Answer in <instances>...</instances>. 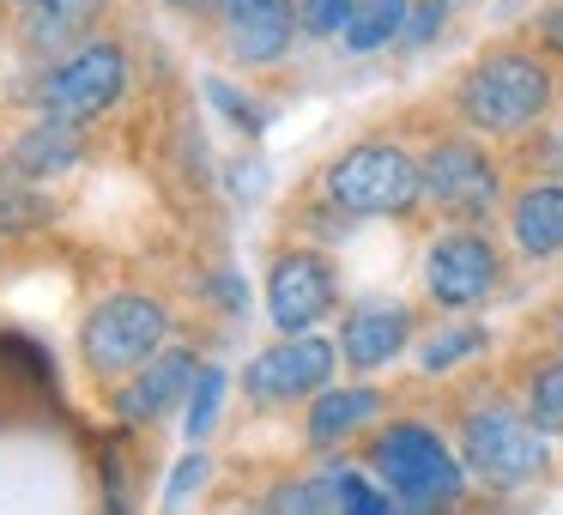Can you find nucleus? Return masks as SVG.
Masks as SVG:
<instances>
[{
  "mask_svg": "<svg viewBox=\"0 0 563 515\" xmlns=\"http://www.w3.org/2000/svg\"><path fill=\"white\" fill-rule=\"evenodd\" d=\"M442 425H449L454 449H461V461L485 503L545 491L563 467L558 461L563 442L533 425V413L509 388V376H478V370L454 376L449 394H442Z\"/></svg>",
  "mask_w": 563,
  "mask_h": 515,
  "instance_id": "nucleus-1",
  "label": "nucleus"
},
{
  "mask_svg": "<svg viewBox=\"0 0 563 515\" xmlns=\"http://www.w3.org/2000/svg\"><path fill=\"white\" fill-rule=\"evenodd\" d=\"M563 103V62H551L533 37H497L449 79L442 91V110L449 122L473 128V134L515 146L527 140L539 122H551Z\"/></svg>",
  "mask_w": 563,
  "mask_h": 515,
  "instance_id": "nucleus-2",
  "label": "nucleus"
},
{
  "mask_svg": "<svg viewBox=\"0 0 563 515\" xmlns=\"http://www.w3.org/2000/svg\"><path fill=\"white\" fill-rule=\"evenodd\" d=\"M357 461L394 491L406 515H449V509H466L473 503V473H466L461 449H454L449 425L418 406H394L364 442H357Z\"/></svg>",
  "mask_w": 563,
  "mask_h": 515,
  "instance_id": "nucleus-3",
  "label": "nucleus"
},
{
  "mask_svg": "<svg viewBox=\"0 0 563 515\" xmlns=\"http://www.w3.org/2000/svg\"><path fill=\"white\" fill-rule=\"evenodd\" d=\"M309 195L345 224H418L424 219V164L406 134H364L321 164Z\"/></svg>",
  "mask_w": 563,
  "mask_h": 515,
  "instance_id": "nucleus-4",
  "label": "nucleus"
},
{
  "mask_svg": "<svg viewBox=\"0 0 563 515\" xmlns=\"http://www.w3.org/2000/svg\"><path fill=\"white\" fill-rule=\"evenodd\" d=\"M515 249L497 224L437 219L418 255V297L430 316H485L515 292Z\"/></svg>",
  "mask_w": 563,
  "mask_h": 515,
  "instance_id": "nucleus-5",
  "label": "nucleus"
},
{
  "mask_svg": "<svg viewBox=\"0 0 563 515\" xmlns=\"http://www.w3.org/2000/svg\"><path fill=\"white\" fill-rule=\"evenodd\" d=\"M418 164H424V212L454 224H497L515 188V164L497 152V140L473 134L461 122H442L418 134Z\"/></svg>",
  "mask_w": 563,
  "mask_h": 515,
  "instance_id": "nucleus-6",
  "label": "nucleus"
},
{
  "mask_svg": "<svg viewBox=\"0 0 563 515\" xmlns=\"http://www.w3.org/2000/svg\"><path fill=\"white\" fill-rule=\"evenodd\" d=\"M170 346V309L152 292H110L91 304V316L79 321V364L91 382L115 388L128 382L146 358H158Z\"/></svg>",
  "mask_w": 563,
  "mask_h": 515,
  "instance_id": "nucleus-7",
  "label": "nucleus"
},
{
  "mask_svg": "<svg viewBox=\"0 0 563 515\" xmlns=\"http://www.w3.org/2000/svg\"><path fill=\"white\" fill-rule=\"evenodd\" d=\"M340 340L333 333H279L243 364V401L249 413H303L333 376H340Z\"/></svg>",
  "mask_w": 563,
  "mask_h": 515,
  "instance_id": "nucleus-8",
  "label": "nucleus"
},
{
  "mask_svg": "<svg viewBox=\"0 0 563 515\" xmlns=\"http://www.w3.org/2000/svg\"><path fill=\"white\" fill-rule=\"evenodd\" d=\"M128 79H134V67H128V50L115 37H103V31H91L86 43H74V50L62 55V62L43 67L37 79V110L43 116H62V122H98V116H110L115 103L128 98Z\"/></svg>",
  "mask_w": 563,
  "mask_h": 515,
  "instance_id": "nucleus-9",
  "label": "nucleus"
},
{
  "mask_svg": "<svg viewBox=\"0 0 563 515\" xmlns=\"http://www.w3.org/2000/svg\"><path fill=\"white\" fill-rule=\"evenodd\" d=\"M424 321H430L424 297H388V292L352 297V304H340V316H333L340 364L352 370V376H382V370H394L400 358H412Z\"/></svg>",
  "mask_w": 563,
  "mask_h": 515,
  "instance_id": "nucleus-10",
  "label": "nucleus"
},
{
  "mask_svg": "<svg viewBox=\"0 0 563 515\" xmlns=\"http://www.w3.org/2000/svg\"><path fill=\"white\" fill-rule=\"evenodd\" d=\"M345 304V273L340 261L321 243L297 237V243H279L267 255V321L279 333H303L333 321Z\"/></svg>",
  "mask_w": 563,
  "mask_h": 515,
  "instance_id": "nucleus-11",
  "label": "nucleus"
},
{
  "mask_svg": "<svg viewBox=\"0 0 563 515\" xmlns=\"http://www.w3.org/2000/svg\"><path fill=\"white\" fill-rule=\"evenodd\" d=\"M394 406H400V394L382 388V382H369V376L340 382L333 376L328 388L303 406V449L309 454H352Z\"/></svg>",
  "mask_w": 563,
  "mask_h": 515,
  "instance_id": "nucleus-12",
  "label": "nucleus"
},
{
  "mask_svg": "<svg viewBox=\"0 0 563 515\" xmlns=\"http://www.w3.org/2000/svg\"><path fill=\"white\" fill-rule=\"evenodd\" d=\"M497 224H503V237H509L521 267H558L563 261V176L521 171Z\"/></svg>",
  "mask_w": 563,
  "mask_h": 515,
  "instance_id": "nucleus-13",
  "label": "nucleus"
},
{
  "mask_svg": "<svg viewBox=\"0 0 563 515\" xmlns=\"http://www.w3.org/2000/svg\"><path fill=\"white\" fill-rule=\"evenodd\" d=\"M212 19H219V43L236 67H279L291 43L303 37L297 0H224Z\"/></svg>",
  "mask_w": 563,
  "mask_h": 515,
  "instance_id": "nucleus-14",
  "label": "nucleus"
},
{
  "mask_svg": "<svg viewBox=\"0 0 563 515\" xmlns=\"http://www.w3.org/2000/svg\"><path fill=\"white\" fill-rule=\"evenodd\" d=\"M195 370H200V358L188 352V346H164L158 358H146L134 376L110 388L115 418H122V425H158V418L170 413L176 401H188V388H195Z\"/></svg>",
  "mask_w": 563,
  "mask_h": 515,
  "instance_id": "nucleus-15",
  "label": "nucleus"
},
{
  "mask_svg": "<svg viewBox=\"0 0 563 515\" xmlns=\"http://www.w3.org/2000/svg\"><path fill=\"white\" fill-rule=\"evenodd\" d=\"M490 352H497L490 321H478V316H430L424 333H418V346H412V370H418V382H430V388H449L454 376L478 370Z\"/></svg>",
  "mask_w": 563,
  "mask_h": 515,
  "instance_id": "nucleus-16",
  "label": "nucleus"
},
{
  "mask_svg": "<svg viewBox=\"0 0 563 515\" xmlns=\"http://www.w3.org/2000/svg\"><path fill=\"white\" fill-rule=\"evenodd\" d=\"M503 376H509V388L521 394V406L533 413V425L563 442V346L527 333V340L515 346V358H509Z\"/></svg>",
  "mask_w": 563,
  "mask_h": 515,
  "instance_id": "nucleus-17",
  "label": "nucleus"
},
{
  "mask_svg": "<svg viewBox=\"0 0 563 515\" xmlns=\"http://www.w3.org/2000/svg\"><path fill=\"white\" fill-rule=\"evenodd\" d=\"M79 158H86V134H79V122H62V116H37V122L7 146V164H13L19 176H31V183H55V176H67Z\"/></svg>",
  "mask_w": 563,
  "mask_h": 515,
  "instance_id": "nucleus-18",
  "label": "nucleus"
},
{
  "mask_svg": "<svg viewBox=\"0 0 563 515\" xmlns=\"http://www.w3.org/2000/svg\"><path fill=\"white\" fill-rule=\"evenodd\" d=\"M103 7L110 0H37V7H19V37H25V50H67V43H86L91 31H98Z\"/></svg>",
  "mask_w": 563,
  "mask_h": 515,
  "instance_id": "nucleus-19",
  "label": "nucleus"
},
{
  "mask_svg": "<svg viewBox=\"0 0 563 515\" xmlns=\"http://www.w3.org/2000/svg\"><path fill=\"white\" fill-rule=\"evenodd\" d=\"M406 13H412V0H357L352 19H345V31H340V50L357 55V62L394 50L400 31H406Z\"/></svg>",
  "mask_w": 563,
  "mask_h": 515,
  "instance_id": "nucleus-20",
  "label": "nucleus"
},
{
  "mask_svg": "<svg viewBox=\"0 0 563 515\" xmlns=\"http://www.w3.org/2000/svg\"><path fill=\"white\" fill-rule=\"evenodd\" d=\"M55 219V207L43 200V183L19 176L13 164L0 158V237H31Z\"/></svg>",
  "mask_w": 563,
  "mask_h": 515,
  "instance_id": "nucleus-21",
  "label": "nucleus"
},
{
  "mask_svg": "<svg viewBox=\"0 0 563 515\" xmlns=\"http://www.w3.org/2000/svg\"><path fill=\"white\" fill-rule=\"evenodd\" d=\"M224 388H231V376H224L219 364H200L195 370V388H188V442L212 437V425H219V406H224Z\"/></svg>",
  "mask_w": 563,
  "mask_h": 515,
  "instance_id": "nucleus-22",
  "label": "nucleus"
},
{
  "mask_svg": "<svg viewBox=\"0 0 563 515\" xmlns=\"http://www.w3.org/2000/svg\"><path fill=\"white\" fill-rule=\"evenodd\" d=\"M515 171H551L563 176V122H539L527 140H515Z\"/></svg>",
  "mask_w": 563,
  "mask_h": 515,
  "instance_id": "nucleus-23",
  "label": "nucleus"
},
{
  "mask_svg": "<svg viewBox=\"0 0 563 515\" xmlns=\"http://www.w3.org/2000/svg\"><path fill=\"white\" fill-rule=\"evenodd\" d=\"M449 0H412V13H406V31H400V50H430V43L449 31Z\"/></svg>",
  "mask_w": 563,
  "mask_h": 515,
  "instance_id": "nucleus-24",
  "label": "nucleus"
},
{
  "mask_svg": "<svg viewBox=\"0 0 563 515\" xmlns=\"http://www.w3.org/2000/svg\"><path fill=\"white\" fill-rule=\"evenodd\" d=\"M357 0H297V25L303 37H340Z\"/></svg>",
  "mask_w": 563,
  "mask_h": 515,
  "instance_id": "nucleus-25",
  "label": "nucleus"
},
{
  "mask_svg": "<svg viewBox=\"0 0 563 515\" xmlns=\"http://www.w3.org/2000/svg\"><path fill=\"white\" fill-rule=\"evenodd\" d=\"M207 91H212V103H219V110H224V116H231V122H236V128H243V140H255V134H261V128H267V110H261V103H249V98H236V91H231V86H224V79H212V86H207Z\"/></svg>",
  "mask_w": 563,
  "mask_h": 515,
  "instance_id": "nucleus-26",
  "label": "nucleus"
},
{
  "mask_svg": "<svg viewBox=\"0 0 563 515\" xmlns=\"http://www.w3.org/2000/svg\"><path fill=\"white\" fill-rule=\"evenodd\" d=\"M527 37H533L551 62H563V0H545V7L527 19Z\"/></svg>",
  "mask_w": 563,
  "mask_h": 515,
  "instance_id": "nucleus-27",
  "label": "nucleus"
},
{
  "mask_svg": "<svg viewBox=\"0 0 563 515\" xmlns=\"http://www.w3.org/2000/svg\"><path fill=\"white\" fill-rule=\"evenodd\" d=\"M200 479H207V454H188V461L170 473V485H164V503H170V509H183V503H188V491H195Z\"/></svg>",
  "mask_w": 563,
  "mask_h": 515,
  "instance_id": "nucleus-28",
  "label": "nucleus"
},
{
  "mask_svg": "<svg viewBox=\"0 0 563 515\" xmlns=\"http://www.w3.org/2000/svg\"><path fill=\"white\" fill-rule=\"evenodd\" d=\"M533 333H539V340H558V346H563V292H558V297H551V304H545V309H539V321H533Z\"/></svg>",
  "mask_w": 563,
  "mask_h": 515,
  "instance_id": "nucleus-29",
  "label": "nucleus"
},
{
  "mask_svg": "<svg viewBox=\"0 0 563 515\" xmlns=\"http://www.w3.org/2000/svg\"><path fill=\"white\" fill-rule=\"evenodd\" d=\"M164 7H176V13H195V19H212V13H219V0H164Z\"/></svg>",
  "mask_w": 563,
  "mask_h": 515,
  "instance_id": "nucleus-30",
  "label": "nucleus"
},
{
  "mask_svg": "<svg viewBox=\"0 0 563 515\" xmlns=\"http://www.w3.org/2000/svg\"><path fill=\"white\" fill-rule=\"evenodd\" d=\"M0 7H13V13H19V7H37V0H0Z\"/></svg>",
  "mask_w": 563,
  "mask_h": 515,
  "instance_id": "nucleus-31",
  "label": "nucleus"
},
{
  "mask_svg": "<svg viewBox=\"0 0 563 515\" xmlns=\"http://www.w3.org/2000/svg\"><path fill=\"white\" fill-rule=\"evenodd\" d=\"M449 7H461V0H449Z\"/></svg>",
  "mask_w": 563,
  "mask_h": 515,
  "instance_id": "nucleus-32",
  "label": "nucleus"
}]
</instances>
